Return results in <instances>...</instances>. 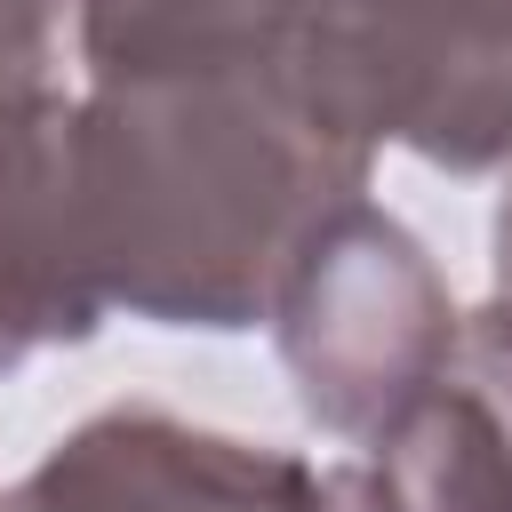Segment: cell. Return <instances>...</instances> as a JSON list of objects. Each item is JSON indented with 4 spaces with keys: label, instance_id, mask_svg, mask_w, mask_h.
<instances>
[{
    "label": "cell",
    "instance_id": "cell-1",
    "mask_svg": "<svg viewBox=\"0 0 512 512\" xmlns=\"http://www.w3.org/2000/svg\"><path fill=\"white\" fill-rule=\"evenodd\" d=\"M376 152L328 136L272 72L120 80L80 96V216L104 304L152 328L240 336L264 320L296 240Z\"/></svg>",
    "mask_w": 512,
    "mask_h": 512
},
{
    "label": "cell",
    "instance_id": "cell-2",
    "mask_svg": "<svg viewBox=\"0 0 512 512\" xmlns=\"http://www.w3.org/2000/svg\"><path fill=\"white\" fill-rule=\"evenodd\" d=\"M280 80L344 144L512 168V0H296Z\"/></svg>",
    "mask_w": 512,
    "mask_h": 512
},
{
    "label": "cell",
    "instance_id": "cell-3",
    "mask_svg": "<svg viewBox=\"0 0 512 512\" xmlns=\"http://www.w3.org/2000/svg\"><path fill=\"white\" fill-rule=\"evenodd\" d=\"M264 328L296 384V408L352 448H368L408 400H424L464 344V312L440 264L368 192L336 200L296 240L272 280Z\"/></svg>",
    "mask_w": 512,
    "mask_h": 512
},
{
    "label": "cell",
    "instance_id": "cell-4",
    "mask_svg": "<svg viewBox=\"0 0 512 512\" xmlns=\"http://www.w3.org/2000/svg\"><path fill=\"white\" fill-rule=\"evenodd\" d=\"M8 512H384V488L368 464H312L128 400L72 424L8 488Z\"/></svg>",
    "mask_w": 512,
    "mask_h": 512
},
{
    "label": "cell",
    "instance_id": "cell-5",
    "mask_svg": "<svg viewBox=\"0 0 512 512\" xmlns=\"http://www.w3.org/2000/svg\"><path fill=\"white\" fill-rule=\"evenodd\" d=\"M104 280L80 216V96L0 104V376L104 328Z\"/></svg>",
    "mask_w": 512,
    "mask_h": 512
},
{
    "label": "cell",
    "instance_id": "cell-6",
    "mask_svg": "<svg viewBox=\"0 0 512 512\" xmlns=\"http://www.w3.org/2000/svg\"><path fill=\"white\" fill-rule=\"evenodd\" d=\"M296 0H72V56L88 88L272 72Z\"/></svg>",
    "mask_w": 512,
    "mask_h": 512
},
{
    "label": "cell",
    "instance_id": "cell-7",
    "mask_svg": "<svg viewBox=\"0 0 512 512\" xmlns=\"http://www.w3.org/2000/svg\"><path fill=\"white\" fill-rule=\"evenodd\" d=\"M368 472L384 512H512V408L472 368H448L368 440Z\"/></svg>",
    "mask_w": 512,
    "mask_h": 512
},
{
    "label": "cell",
    "instance_id": "cell-8",
    "mask_svg": "<svg viewBox=\"0 0 512 512\" xmlns=\"http://www.w3.org/2000/svg\"><path fill=\"white\" fill-rule=\"evenodd\" d=\"M456 368H472V376L512 408V168H504L496 224H488V304H480V312H464Z\"/></svg>",
    "mask_w": 512,
    "mask_h": 512
},
{
    "label": "cell",
    "instance_id": "cell-9",
    "mask_svg": "<svg viewBox=\"0 0 512 512\" xmlns=\"http://www.w3.org/2000/svg\"><path fill=\"white\" fill-rule=\"evenodd\" d=\"M64 32H72V0H0V104L56 88Z\"/></svg>",
    "mask_w": 512,
    "mask_h": 512
},
{
    "label": "cell",
    "instance_id": "cell-10",
    "mask_svg": "<svg viewBox=\"0 0 512 512\" xmlns=\"http://www.w3.org/2000/svg\"><path fill=\"white\" fill-rule=\"evenodd\" d=\"M0 512H8V496H0Z\"/></svg>",
    "mask_w": 512,
    "mask_h": 512
}]
</instances>
